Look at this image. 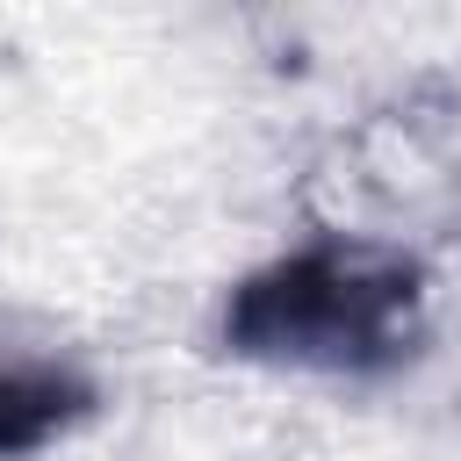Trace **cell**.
Returning a JSON list of instances; mask_svg holds the SVG:
<instances>
[{
    "mask_svg": "<svg viewBox=\"0 0 461 461\" xmlns=\"http://www.w3.org/2000/svg\"><path fill=\"white\" fill-rule=\"evenodd\" d=\"M94 411V382L72 367H0V461L50 447Z\"/></svg>",
    "mask_w": 461,
    "mask_h": 461,
    "instance_id": "7a4b0ae2",
    "label": "cell"
},
{
    "mask_svg": "<svg viewBox=\"0 0 461 461\" xmlns=\"http://www.w3.org/2000/svg\"><path fill=\"white\" fill-rule=\"evenodd\" d=\"M425 274L389 245H310L245 274L223 303V353L303 375H389L418 353Z\"/></svg>",
    "mask_w": 461,
    "mask_h": 461,
    "instance_id": "6da1fadb",
    "label": "cell"
}]
</instances>
